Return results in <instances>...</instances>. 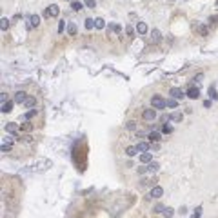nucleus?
Returning a JSON list of instances; mask_svg holds the SVG:
<instances>
[{"label":"nucleus","instance_id":"nucleus-1","mask_svg":"<svg viewBox=\"0 0 218 218\" xmlns=\"http://www.w3.org/2000/svg\"><path fill=\"white\" fill-rule=\"evenodd\" d=\"M151 106H153V109H164V107H167L165 106V100L162 98V96H153L151 98Z\"/></svg>","mask_w":218,"mask_h":218},{"label":"nucleus","instance_id":"nucleus-2","mask_svg":"<svg viewBox=\"0 0 218 218\" xmlns=\"http://www.w3.org/2000/svg\"><path fill=\"white\" fill-rule=\"evenodd\" d=\"M169 95L173 96L175 100H178V98H183V96H186V93H183L182 89H178V87H171V89H169Z\"/></svg>","mask_w":218,"mask_h":218},{"label":"nucleus","instance_id":"nucleus-3","mask_svg":"<svg viewBox=\"0 0 218 218\" xmlns=\"http://www.w3.org/2000/svg\"><path fill=\"white\" fill-rule=\"evenodd\" d=\"M58 13H60L58 5H56V4H51L49 7H47V11H45V16H58Z\"/></svg>","mask_w":218,"mask_h":218},{"label":"nucleus","instance_id":"nucleus-4","mask_svg":"<svg viewBox=\"0 0 218 218\" xmlns=\"http://www.w3.org/2000/svg\"><path fill=\"white\" fill-rule=\"evenodd\" d=\"M187 96H189V98H193V100H196L198 98V96H200V89L198 87H193V85H191V87H189L187 89V93H186Z\"/></svg>","mask_w":218,"mask_h":218},{"label":"nucleus","instance_id":"nucleus-5","mask_svg":"<svg viewBox=\"0 0 218 218\" xmlns=\"http://www.w3.org/2000/svg\"><path fill=\"white\" fill-rule=\"evenodd\" d=\"M38 24H40V16H38V15H31L27 27H29V29H33V27H38Z\"/></svg>","mask_w":218,"mask_h":218},{"label":"nucleus","instance_id":"nucleus-6","mask_svg":"<svg viewBox=\"0 0 218 218\" xmlns=\"http://www.w3.org/2000/svg\"><path fill=\"white\" fill-rule=\"evenodd\" d=\"M142 116H144V120H149V122H151V120L156 118V111H154V109H146Z\"/></svg>","mask_w":218,"mask_h":218},{"label":"nucleus","instance_id":"nucleus-7","mask_svg":"<svg viewBox=\"0 0 218 218\" xmlns=\"http://www.w3.org/2000/svg\"><path fill=\"white\" fill-rule=\"evenodd\" d=\"M16 104H24V102L27 100V96H26V93L24 91H18V93H15V98H13Z\"/></svg>","mask_w":218,"mask_h":218},{"label":"nucleus","instance_id":"nucleus-8","mask_svg":"<svg viewBox=\"0 0 218 218\" xmlns=\"http://www.w3.org/2000/svg\"><path fill=\"white\" fill-rule=\"evenodd\" d=\"M13 104H15V100H11V102H5V104H2V107H0V111H2V113H11V111H13Z\"/></svg>","mask_w":218,"mask_h":218},{"label":"nucleus","instance_id":"nucleus-9","mask_svg":"<svg viewBox=\"0 0 218 218\" xmlns=\"http://www.w3.org/2000/svg\"><path fill=\"white\" fill-rule=\"evenodd\" d=\"M162 194H164V189L156 186V187H153V189H151V194H149V196H153V198H160Z\"/></svg>","mask_w":218,"mask_h":218},{"label":"nucleus","instance_id":"nucleus-10","mask_svg":"<svg viewBox=\"0 0 218 218\" xmlns=\"http://www.w3.org/2000/svg\"><path fill=\"white\" fill-rule=\"evenodd\" d=\"M136 33H138V35H146L147 33V24L146 22H138V24H136Z\"/></svg>","mask_w":218,"mask_h":218},{"label":"nucleus","instance_id":"nucleus-11","mask_svg":"<svg viewBox=\"0 0 218 218\" xmlns=\"http://www.w3.org/2000/svg\"><path fill=\"white\" fill-rule=\"evenodd\" d=\"M140 162H142V164H149V162H153V154L149 153V151H147V153H142V154H140Z\"/></svg>","mask_w":218,"mask_h":218},{"label":"nucleus","instance_id":"nucleus-12","mask_svg":"<svg viewBox=\"0 0 218 218\" xmlns=\"http://www.w3.org/2000/svg\"><path fill=\"white\" fill-rule=\"evenodd\" d=\"M136 149H138V153H147L149 151V144H147V142H138Z\"/></svg>","mask_w":218,"mask_h":218},{"label":"nucleus","instance_id":"nucleus-13","mask_svg":"<svg viewBox=\"0 0 218 218\" xmlns=\"http://www.w3.org/2000/svg\"><path fill=\"white\" fill-rule=\"evenodd\" d=\"M16 129H18V125H16L15 122L5 124V131H7V133H16Z\"/></svg>","mask_w":218,"mask_h":218},{"label":"nucleus","instance_id":"nucleus-14","mask_svg":"<svg viewBox=\"0 0 218 218\" xmlns=\"http://www.w3.org/2000/svg\"><path fill=\"white\" fill-rule=\"evenodd\" d=\"M151 38H153V42L156 44V42H160L162 35H160V31H158V29H153V31H151Z\"/></svg>","mask_w":218,"mask_h":218},{"label":"nucleus","instance_id":"nucleus-15","mask_svg":"<svg viewBox=\"0 0 218 218\" xmlns=\"http://www.w3.org/2000/svg\"><path fill=\"white\" fill-rule=\"evenodd\" d=\"M158 167H160V165H158L156 162H149V164H147V171H149V173H156Z\"/></svg>","mask_w":218,"mask_h":218},{"label":"nucleus","instance_id":"nucleus-16","mask_svg":"<svg viewBox=\"0 0 218 218\" xmlns=\"http://www.w3.org/2000/svg\"><path fill=\"white\" fill-rule=\"evenodd\" d=\"M95 27H96V29H104V27H106V20L104 18H95Z\"/></svg>","mask_w":218,"mask_h":218},{"label":"nucleus","instance_id":"nucleus-17","mask_svg":"<svg viewBox=\"0 0 218 218\" xmlns=\"http://www.w3.org/2000/svg\"><path fill=\"white\" fill-rule=\"evenodd\" d=\"M136 153H138V149H136V146H129L127 149H125V154H127V156H135Z\"/></svg>","mask_w":218,"mask_h":218},{"label":"nucleus","instance_id":"nucleus-18","mask_svg":"<svg viewBox=\"0 0 218 218\" xmlns=\"http://www.w3.org/2000/svg\"><path fill=\"white\" fill-rule=\"evenodd\" d=\"M82 7H84L82 2H77V0H73V2H71V9H73V11H80Z\"/></svg>","mask_w":218,"mask_h":218},{"label":"nucleus","instance_id":"nucleus-19","mask_svg":"<svg viewBox=\"0 0 218 218\" xmlns=\"http://www.w3.org/2000/svg\"><path fill=\"white\" fill-rule=\"evenodd\" d=\"M149 140H151V142H160V133L151 131V133H149Z\"/></svg>","mask_w":218,"mask_h":218},{"label":"nucleus","instance_id":"nucleus-20","mask_svg":"<svg viewBox=\"0 0 218 218\" xmlns=\"http://www.w3.org/2000/svg\"><path fill=\"white\" fill-rule=\"evenodd\" d=\"M67 33H69L71 37H73V35H77V26H74L73 22H69V24H67Z\"/></svg>","mask_w":218,"mask_h":218},{"label":"nucleus","instance_id":"nucleus-21","mask_svg":"<svg viewBox=\"0 0 218 218\" xmlns=\"http://www.w3.org/2000/svg\"><path fill=\"white\" fill-rule=\"evenodd\" d=\"M35 104H37V100L33 98V96H27V100L24 102V106H26V107H35Z\"/></svg>","mask_w":218,"mask_h":218},{"label":"nucleus","instance_id":"nucleus-22","mask_svg":"<svg viewBox=\"0 0 218 218\" xmlns=\"http://www.w3.org/2000/svg\"><path fill=\"white\" fill-rule=\"evenodd\" d=\"M7 27H9V20H7V18H5V16H4V18L0 20V29H2V31H5V29H7Z\"/></svg>","mask_w":218,"mask_h":218},{"label":"nucleus","instance_id":"nucleus-23","mask_svg":"<svg viewBox=\"0 0 218 218\" xmlns=\"http://www.w3.org/2000/svg\"><path fill=\"white\" fill-rule=\"evenodd\" d=\"M109 29H113L114 33H120V31H122V26H120V24H109L107 31H109Z\"/></svg>","mask_w":218,"mask_h":218},{"label":"nucleus","instance_id":"nucleus-24","mask_svg":"<svg viewBox=\"0 0 218 218\" xmlns=\"http://www.w3.org/2000/svg\"><path fill=\"white\" fill-rule=\"evenodd\" d=\"M125 127H127L129 131H135L136 129V122H135V120H129V122L125 124Z\"/></svg>","mask_w":218,"mask_h":218},{"label":"nucleus","instance_id":"nucleus-25","mask_svg":"<svg viewBox=\"0 0 218 218\" xmlns=\"http://www.w3.org/2000/svg\"><path fill=\"white\" fill-rule=\"evenodd\" d=\"M165 106H167V107H176L178 104H176L175 98H167V100H165Z\"/></svg>","mask_w":218,"mask_h":218},{"label":"nucleus","instance_id":"nucleus-26","mask_svg":"<svg viewBox=\"0 0 218 218\" xmlns=\"http://www.w3.org/2000/svg\"><path fill=\"white\" fill-rule=\"evenodd\" d=\"M93 27H95V20L87 18V20H85V29H93Z\"/></svg>","mask_w":218,"mask_h":218},{"label":"nucleus","instance_id":"nucleus-27","mask_svg":"<svg viewBox=\"0 0 218 218\" xmlns=\"http://www.w3.org/2000/svg\"><path fill=\"white\" fill-rule=\"evenodd\" d=\"M209 96H211L213 100H218V93H216L215 87H209Z\"/></svg>","mask_w":218,"mask_h":218},{"label":"nucleus","instance_id":"nucleus-28","mask_svg":"<svg viewBox=\"0 0 218 218\" xmlns=\"http://www.w3.org/2000/svg\"><path fill=\"white\" fill-rule=\"evenodd\" d=\"M169 120H173V122H180V120H182V114L180 113H175V114H171V116H169Z\"/></svg>","mask_w":218,"mask_h":218},{"label":"nucleus","instance_id":"nucleus-29","mask_svg":"<svg viewBox=\"0 0 218 218\" xmlns=\"http://www.w3.org/2000/svg\"><path fill=\"white\" fill-rule=\"evenodd\" d=\"M84 4L87 5V7H91V9L96 7V2H95V0H84Z\"/></svg>","mask_w":218,"mask_h":218},{"label":"nucleus","instance_id":"nucleus-30","mask_svg":"<svg viewBox=\"0 0 218 218\" xmlns=\"http://www.w3.org/2000/svg\"><path fill=\"white\" fill-rule=\"evenodd\" d=\"M35 114H37V109H31L29 113H26V116H24V118H26V120H29V118L35 116Z\"/></svg>","mask_w":218,"mask_h":218},{"label":"nucleus","instance_id":"nucleus-31","mask_svg":"<svg viewBox=\"0 0 218 218\" xmlns=\"http://www.w3.org/2000/svg\"><path fill=\"white\" fill-rule=\"evenodd\" d=\"M164 215H165V218H171V216H173V209H171V207H165L164 209Z\"/></svg>","mask_w":218,"mask_h":218},{"label":"nucleus","instance_id":"nucleus-32","mask_svg":"<svg viewBox=\"0 0 218 218\" xmlns=\"http://www.w3.org/2000/svg\"><path fill=\"white\" fill-rule=\"evenodd\" d=\"M162 131H164L165 135H169V133H173V127H171V125H164V127H162Z\"/></svg>","mask_w":218,"mask_h":218},{"label":"nucleus","instance_id":"nucleus-33","mask_svg":"<svg viewBox=\"0 0 218 218\" xmlns=\"http://www.w3.org/2000/svg\"><path fill=\"white\" fill-rule=\"evenodd\" d=\"M198 33H200V35H204V37H205V35H207V29H205L204 26H198Z\"/></svg>","mask_w":218,"mask_h":218},{"label":"nucleus","instance_id":"nucleus-34","mask_svg":"<svg viewBox=\"0 0 218 218\" xmlns=\"http://www.w3.org/2000/svg\"><path fill=\"white\" fill-rule=\"evenodd\" d=\"M202 78H204V74H202V73H198L196 77H194V82H196V84H200V82H202Z\"/></svg>","mask_w":218,"mask_h":218},{"label":"nucleus","instance_id":"nucleus-35","mask_svg":"<svg viewBox=\"0 0 218 218\" xmlns=\"http://www.w3.org/2000/svg\"><path fill=\"white\" fill-rule=\"evenodd\" d=\"M164 209H165L164 205H160V204H158L156 207H154V213H164Z\"/></svg>","mask_w":218,"mask_h":218},{"label":"nucleus","instance_id":"nucleus-36","mask_svg":"<svg viewBox=\"0 0 218 218\" xmlns=\"http://www.w3.org/2000/svg\"><path fill=\"white\" fill-rule=\"evenodd\" d=\"M11 149V144H2V153H7Z\"/></svg>","mask_w":218,"mask_h":218},{"label":"nucleus","instance_id":"nucleus-37","mask_svg":"<svg viewBox=\"0 0 218 218\" xmlns=\"http://www.w3.org/2000/svg\"><path fill=\"white\" fill-rule=\"evenodd\" d=\"M200 215H202V207H198V209H196V213H194L191 218H200Z\"/></svg>","mask_w":218,"mask_h":218},{"label":"nucleus","instance_id":"nucleus-38","mask_svg":"<svg viewBox=\"0 0 218 218\" xmlns=\"http://www.w3.org/2000/svg\"><path fill=\"white\" fill-rule=\"evenodd\" d=\"M5 100H7V96H5V93H0V104H5Z\"/></svg>","mask_w":218,"mask_h":218},{"label":"nucleus","instance_id":"nucleus-39","mask_svg":"<svg viewBox=\"0 0 218 218\" xmlns=\"http://www.w3.org/2000/svg\"><path fill=\"white\" fill-rule=\"evenodd\" d=\"M64 27H66V24H64V22H60V24H58V33L64 31Z\"/></svg>","mask_w":218,"mask_h":218},{"label":"nucleus","instance_id":"nucleus-40","mask_svg":"<svg viewBox=\"0 0 218 218\" xmlns=\"http://www.w3.org/2000/svg\"><path fill=\"white\" fill-rule=\"evenodd\" d=\"M146 171H147V167H138V173H140V175H144Z\"/></svg>","mask_w":218,"mask_h":218},{"label":"nucleus","instance_id":"nucleus-41","mask_svg":"<svg viewBox=\"0 0 218 218\" xmlns=\"http://www.w3.org/2000/svg\"><path fill=\"white\" fill-rule=\"evenodd\" d=\"M216 5H218V0H216Z\"/></svg>","mask_w":218,"mask_h":218},{"label":"nucleus","instance_id":"nucleus-42","mask_svg":"<svg viewBox=\"0 0 218 218\" xmlns=\"http://www.w3.org/2000/svg\"><path fill=\"white\" fill-rule=\"evenodd\" d=\"M71 2H73V0H71Z\"/></svg>","mask_w":218,"mask_h":218}]
</instances>
